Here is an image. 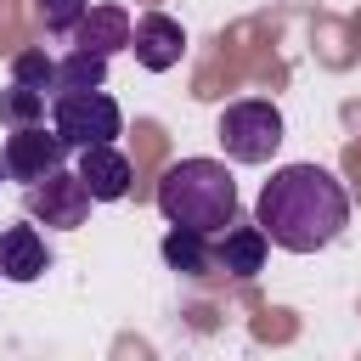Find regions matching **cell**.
<instances>
[{
    "instance_id": "30bf717a",
    "label": "cell",
    "mask_w": 361,
    "mask_h": 361,
    "mask_svg": "<svg viewBox=\"0 0 361 361\" xmlns=\"http://www.w3.org/2000/svg\"><path fill=\"white\" fill-rule=\"evenodd\" d=\"M265 254H271V237L259 231V220L254 226H226V237H220V248H214V265L226 271V276H259L265 271Z\"/></svg>"
},
{
    "instance_id": "2e32d148",
    "label": "cell",
    "mask_w": 361,
    "mask_h": 361,
    "mask_svg": "<svg viewBox=\"0 0 361 361\" xmlns=\"http://www.w3.org/2000/svg\"><path fill=\"white\" fill-rule=\"evenodd\" d=\"M11 79H23V85H34V90H56V62L45 56V51H17L11 56Z\"/></svg>"
},
{
    "instance_id": "7a4b0ae2",
    "label": "cell",
    "mask_w": 361,
    "mask_h": 361,
    "mask_svg": "<svg viewBox=\"0 0 361 361\" xmlns=\"http://www.w3.org/2000/svg\"><path fill=\"white\" fill-rule=\"evenodd\" d=\"M158 214L192 231H226L237 220V180L220 158H180L158 180Z\"/></svg>"
},
{
    "instance_id": "52a82bcc",
    "label": "cell",
    "mask_w": 361,
    "mask_h": 361,
    "mask_svg": "<svg viewBox=\"0 0 361 361\" xmlns=\"http://www.w3.org/2000/svg\"><path fill=\"white\" fill-rule=\"evenodd\" d=\"M130 51H135V62H141L147 73H169V68L180 62V51H186V28H180L175 17H164V11H147V17H135Z\"/></svg>"
},
{
    "instance_id": "ba28073f",
    "label": "cell",
    "mask_w": 361,
    "mask_h": 361,
    "mask_svg": "<svg viewBox=\"0 0 361 361\" xmlns=\"http://www.w3.org/2000/svg\"><path fill=\"white\" fill-rule=\"evenodd\" d=\"M79 180L90 186V197L96 203H118L124 192H130V158L113 147V141H102V147H79Z\"/></svg>"
},
{
    "instance_id": "e0dca14e",
    "label": "cell",
    "mask_w": 361,
    "mask_h": 361,
    "mask_svg": "<svg viewBox=\"0 0 361 361\" xmlns=\"http://www.w3.org/2000/svg\"><path fill=\"white\" fill-rule=\"evenodd\" d=\"M6 175H11V169H6V152H0V180H6Z\"/></svg>"
},
{
    "instance_id": "6da1fadb",
    "label": "cell",
    "mask_w": 361,
    "mask_h": 361,
    "mask_svg": "<svg viewBox=\"0 0 361 361\" xmlns=\"http://www.w3.org/2000/svg\"><path fill=\"white\" fill-rule=\"evenodd\" d=\"M259 231L288 254H322L350 226V192L322 164H288L259 186L254 203Z\"/></svg>"
},
{
    "instance_id": "5b68a950",
    "label": "cell",
    "mask_w": 361,
    "mask_h": 361,
    "mask_svg": "<svg viewBox=\"0 0 361 361\" xmlns=\"http://www.w3.org/2000/svg\"><path fill=\"white\" fill-rule=\"evenodd\" d=\"M90 186L79 180V169H56V175H45V180H34L28 186V214L39 220V226H56V231H73V226H85V214H90Z\"/></svg>"
},
{
    "instance_id": "277c9868",
    "label": "cell",
    "mask_w": 361,
    "mask_h": 361,
    "mask_svg": "<svg viewBox=\"0 0 361 361\" xmlns=\"http://www.w3.org/2000/svg\"><path fill=\"white\" fill-rule=\"evenodd\" d=\"M220 147H226L231 164H265L282 147V113H276V102H259V96L231 102L220 113Z\"/></svg>"
},
{
    "instance_id": "4fadbf2b",
    "label": "cell",
    "mask_w": 361,
    "mask_h": 361,
    "mask_svg": "<svg viewBox=\"0 0 361 361\" xmlns=\"http://www.w3.org/2000/svg\"><path fill=\"white\" fill-rule=\"evenodd\" d=\"M102 85H107V56L73 45V56L56 62V90H102Z\"/></svg>"
},
{
    "instance_id": "8992f818",
    "label": "cell",
    "mask_w": 361,
    "mask_h": 361,
    "mask_svg": "<svg viewBox=\"0 0 361 361\" xmlns=\"http://www.w3.org/2000/svg\"><path fill=\"white\" fill-rule=\"evenodd\" d=\"M68 164V141L56 135V124L45 130V124H23V130H11L6 135V169H11V180H45V175H56Z\"/></svg>"
},
{
    "instance_id": "9c48e42d",
    "label": "cell",
    "mask_w": 361,
    "mask_h": 361,
    "mask_svg": "<svg viewBox=\"0 0 361 361\" xmlns=\"http://www.w3.org/2000/svg\"><path fill=\"white\" fill-rule=\"evenodd\" d=\"M51 271V248L34 226H6L0 231V276L6 282H39Z\"/></svg>"
},
{
    "instance_id": "9a60e30c",
    "label": "cell",
    "mask_w": 361,
    "mask_h": 361,
    "mask_svg": "<svg viewBox=\"0 0 361 361\" xmlns=\"http://www.w3.org/2000/svg\"><path fill=\"white\" fill-rule=\"evenodd\" d=\"M85 11H90V0H39V23L56 39H73V28L85 23Z\"/></svg>"
},
{
    "instance_id": "8fae6325",
    "label": "cell",
    "mask_w": 361,
    "mask_h": 361,
    "mask_svg": "<svg viewBox=\"0 0 361 361\" xmlns=\"http://www.w3.org/2000/svg\"><path fill=\"white\" fill-rule=\"evenodd\" d=\"M130 34H135V23H130L124 6H90L85 23L73 28V45L79 51H96V56H113V51L130 45Z\"/></svg>"
},
{
    "instance_id": "5bb4252c",
    "label": "cell",
    "mask_w": 361,
    "mask_h": 361,
    "mask_svg": "<svg viewBox=\"0 0 361 361\" xmlns=\"http://www.w3.org/2000/svg\"><path fill=\"white\" fill-rule=\"evenodd\" d=\"M45 118V90L11 79V90H0V124L6 130H23V124H39Z\"/></svg>"
},
{
    "instance_id": "7c38bea8",
    "label": "cell",
    "mask_w": 361,
    "mask_h": 361,
    "mask_svg": "<svg viewBox=\"0 0 361 361\" xmlns=\"http://www.w3.org/2000/svg\"><path fill=\"white\" fill-rule=\"evenodd\" d=\"M164 265L180 271V276H209L214 271V248H209V231H192V226H169L164 231Z\"/></svg>"
},
{
    "instance_id": "3957f363",
    "label": "cell",
    "mask_w": 361,
    "mask_h": 361,
    "mask_svg": "<svg viewBox=\"0 0 361 361\" xmlns=\"http://www.w3.org/2000/svg\"><path fill=\"white\" fill-rule=\"evenodd\" d=\"M51 124L68 147H102L124 130V113L107 90H56L51 96Z\"/></svg>"
}]
</instances>
